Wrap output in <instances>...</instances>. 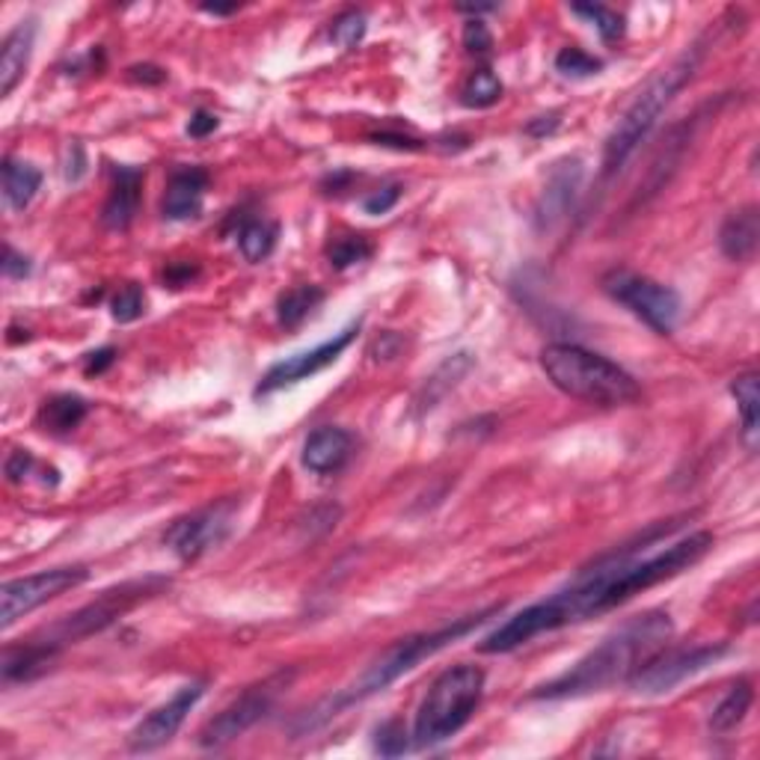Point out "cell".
Segmentation results:
<instances>
[{
  "mask_svg": "<svg viewBox=\"0 0 760 760\" xmlns=\"http://www.w3.org/2000/svg\"><path fill=\"white\" fill-rule=\"evenodd\" d=\"M636 549L638 547H626L606 556L604 561H597L594 570H582L570 588L525 606L523 612H517L503 626H496L491 636L481 638L479 650L481 654H508L541 633H553L561 626L582 624L588 618L604 616L609 609L626 604L630 597L648 592L666 580H674L677 573L698 565L713 549V535L695 532L648 559H633Z\"/></svg>",
  "mask_w": 760,
  "mask_h": 760,
  "instance_id": "cell-1",
  "label": "cell"
},
{
  "mask_svg": "<svg viewBox=\"0 0 760 760\" xmlns=\"http://www.w3.org/2000/svg\"><path fill=\"white\" fill-rule=\"evenodd\" d=\"M674 633L669 612H645L626 621L618 633L606 638L600 648L585 654L577 666L556 681L537 686L535 698H580L604 693L616 683H630L650 657H657Z\"/></svg>",
  "mask_w": 760,
  "mask_h": 760,
  "instance_id": "cell-2",
  "label": "cell"
},
{
  "mask_svg": "<svg viewBox=\"0 0 760 760\" xmlns=\"http://www.w3.org/2000/svg\"><path fill=\"white\" fill-rule=\"evenodd\" d=\"M499 609H503V606H491V609H484V612L460 618V621H455V624L443 626V630H434V633H419V636L402 638V642H398V645H392V648L387 650L375 666H369V671H366L357 683H351V686L342 689V693L330 695L327 701H321L315 710H309V713L303 715V722L297 731H301V734L303 731H315V727H321L325 722H330L333 715L342 713L345 707L357 705V701H366V698H371V695L383 693L387 686H392L398 677H404L407 671H414L422 660H428V657H434V654H440L443 648H448L452 642L470 636L476 626L484 624V621H487L491 616H496Z\"/></svg>",
  "mask_w": 760,
  "mask_h": 760,
  "instance_id": "cell-3",
  "label": "cell"
},
{
  "mask_svg": "<svg viewBox=\"0 0 760 760\" xmlns=\"http://www.w3.org/2000/svg\"><path fill=\"white\" fill-rule=\"evenodd\" d=\"M701 56H705V48H701V42H695V46L686 48L671 66L657 72V75L648 80V87L638 92L636 101L626 107V113L618 119L612 135L606 140L604 164H600V167H604L600 169L604 179H612L616 173H621V167L633 157V152L645 143V137L654 131V125L660 123V116L666 113V107H669L671 101H674V96L693 80Z\"/></svg>",
  "mask_w": 760,
  "mask_h": 760,
  "instance_id": "cell-4",
  "label": "cell"
},
{
  "mask_svg": "<svg viewBox=\"0 0 760 760\" xmlns=\"http://www.w3.org/2000/svg\"><path fill=\"white\" fill-rule=\"evenodd\" d=\"M541 369L556 390L597 407H621L642 395L630 371L580 345H547L541 351Z\"/></svg>",
  "mask_w": 760,
  "mask_h": 760,
  "instance_id": "cell-5",
  "label": "cell"
},
{
  "mask_svg": "<svg viewBox=\"0 0 760 760\" xmlns=\"http://www.w3.org/2000/svg\"><path fill=\"white\" fill-rule=\"evenodd\" d=\"M481 693H484V671L476 666H455L443 671L416 713V746H436L455 737L476 713Z\"/></svg>",
  "mask_w": 760,
  "mask_h": 760,
  "instance_id": "cell-6",
  "label": "cell"
},
{
  "mask_svg": "<svg viewBox=\"0 0 760 760\" xmlns=\"http://www.w3.org/2000/svg\"><path fill=\"white\" fill-rule=\"evenodd\" d=\"M169 588L167 577H143V580H131L116 585V588H107L101 594L99 600H92L84 609H78L75 616H68L66 621L48 633L42 642H48L51 648H66V645H75L80 638L96 636L101 630H107L113 621H119L125 612H131L135 606H140L143 600H152L157 594H164Z\"/></svg>",
  "mask_w": 760,
  "mask_h": 760,
  "instance_id": "cell-7",
  "label": "cell"
},
{
  "mask_svg": "<svg viewBox=\"0 0 760 760\" xmlns=\"http://www.w3.org/2000/svg\"><path fill=\"white\" fill-rule=\"evenodd\" d=\"M604 291L654 333L669 335L681 321V294L650 277H642L636 270H609L604 277Z\"/></svg>",
  "mask_w": 760,
  "mask_h": 760,
  "instance_id": "cell-8",
  "label": "cell"
},
{
  "mask_svg": "<svg viewBox=\"0 0 760 760\" xmlns=\"http://www.w3.org/2000/svg\"><path fill=\"white\" fill-rule=\"evenodd\" d=\"M291 677H294V671H289V674L280 671V674H274V677H268L265 683L250 686L241 698H236L232 705L224 707L208 725L202 727L200 746H205V749H220L226 743H232V739H238L241 734H246L253 725H258V722L270 713V707L277 705V698H280L282 689L289 686Z\"/></svg>",
  "mask_w": 760,
  "mask_h": 760,
  "instance_id": "cell-9",
  "label": "cell"
},
{
  "mask_svg": "<svg viewBox=\"0 0 760 760\" xmlns=\"http://www.w3.org/2000/svg\"><path fill=\"white\" fill-rule=\"evenodd\" d=\"M238 508H241L238 499H220V503L208 505V508H200V511H193V515L181 517V520H176V523L167 529L164 544H167L181 561H197L200 556H205L208 549L224 544L226 535L232 532Z\"/></svg>",
  "mask_w": 760,
  "mask_h": 760,
  "instance_id": "cell-10",
  "label": "cell"
},
{
  "mask_svg": "<svg viewBox=\"0 0 760 760\" xmlns=\"http://www.w3.org/2000/svg\"><path fill=\"white\" fill-rule=\"evenodd\" d=\"M87 577H90L87 568H54L24 577V580L7 582L0 592V626L7 630L18 618L30 616L34 609L46 606L48 600H54L68 588H78Z\"/></svg>",
  "mask_w": 760,
  "mask_h": 760,
  "instance_id": "cell-11",
  "label": "cell"
},
{
  "mask_svg": "<svg viewBox=\"0 0 760 760\" xmlns=\"http://www.w3.org/2000/svg\"><path fill=\"white\" fill-rule=\"evenodd\" d=\"M727 654L725 645H701V648L693 650H669V654H657L650 657L642 669L630 677V686L636 693L645 695H660L674 689L677 683H683L686 677H693L698 671H705L707 666H713Z\"/></svg>",
  "mask_w": 760,
  "mask_h": 760,
  "instance_id": "cell-12",
  "label": "cell"
},
{
  "mask_svg": "<svg viewBox=\"0 0 760 760\" xmlns=\"http://www.w3.org/2000/svg\"><path fill=\"white\" fill-rule=\"evenodd\" d=\"M205 693V683L193 681L188 686H181L179 693L173 695L169 701L155 707L152 713L145 715L143 722L131 731L128 737V749L131 751H155L161 746H167L169 739L179 734V727L185 725L188 713L197 707V701Z\"/></svg>",
  "mask_w": 760,
  "mask_h": 760,
  "instance_id": "cell-13",
  "label": "cell"
},
{
  "mask_svg": "<svg viewBox=\"0 0 760 760\" xmlns=\"http://www.w3.org/2000/svg\"><path fill=\"white\" fill-rule=\"evenodd\" d=\"M357 330L359 325L345 327L342 333H335L333 339H327V342H321V345L313 347V351H301V354L286 357L282 363H277V366H270L268 375H265L262 383H258L256 395H268V392L291 387V383H297V380L313 378V375H318V371H325L327 366H333L335 359H339V354L354 342Z\"/></svg>",
  "mask_w": 760,
  "mask_h": 760,
  "instance_id": "cell-14",
  "label": "cell"
},
{
  "mask_svg": "<svg viewBox=\"0 0 760 760\" xmlns=\"http://www.w3.org/2000/svg\"><path fill=\"white\" fill-rule=\"evenodd\" d=\"M140 188H143V169H116L111 197H107L104 208H101V224L113 229V232H123V229L135 224L137 208H140Z\"/></svg>",
  "mask_w": 760,
  "mask_h": 760,
  "instance_id": "cell-15",
  "label": "cell"
},
{
  "mask_svg": "<svg viewBox=\"0 0 760 760\" xmlns=\"http://www.w3.org/2000/svg\"><path fill=\"white\" fill-rule=\"evenodd\" d=\"M351 448H354V436L347 431H342V428H318L303 443V467L318 472V476L342 470L347 458H351Z\"/></svg>",
  "mask_w": 760,
  "mask_h": 760,
  "instance_id": "cell-16",
  "label": "cell"
},
{
  "mask_svg": "<svg viewBox=\"0 0 760 760\" xmlns=\"http://www.w3.org/2000/svg\"><path fill=\"white\" fill-rule=\"evenodd\" d=\"M208 188V173L200 167L176 169L169 176L167 193H164V217L169 220H190L202 208V197Z\"/></svg>",
  "mask_w": 760,
  "mask_h": 760,
  "instance_id": "cell-17",
  "label": "cell"
},
{
  "mask_svg": "<svg viewBox=\"0 0 760 760\" xmlns=\"http://www.w3.org/2000/svg\"><path fill=\"white\" fill-rule=\"evenodd\" d=\"M760 241V217L755 205H746L739 212L727 214V220L719 229V246L727 258L746 262L758 253Z\"/></svg>",
  "mask_w": 760,
  "mask_h": 760,
  "instance_id": "cell-18",
  "label": "cell"
},
{
  "mask_svg": "<svg viewBox=\"0 0 760 760\" xmlns=\"http://www.w3.org/2000/svg\"><path fill=\"white\" fill-rule=\"evenodd\" d=\"M36 39V24L22 22L3 39V51H0V96H10L18 80L24 78V68L30 63Z\"/></svg>",
  "mask_w": 760,
  "mask_h": 760,
  "instance_id": "cell-19",
  "label": "cell"
},
{
  "mask_svg": "<svg viewBox=\"0 0 760 760\" xmlns=\"http://www.w3.org/2000/svg\"><path fill=\"white\" fill-rule=\"evenodd\" d=\"M580 176L582 169L577 161L561 164V167L553 173V179H549V185L544 188V197H541V205H537V220H541V226H547L549 229L556 220H561V217L568 214L570 202H573L577 188H580Z\"/></svg>",
  "mask_w": 760,
  "mask_h": 760,
  "instance_id": "cell-20",
  "label": "cell"
},
{
  "mask_svg": "<svg viewBox=\"0 0 760 760\" xmlns=\"http://www.w3.org/2000/svg\"><path fill=\"white\" fill-rule=\"evenodd\" d=\"M39 185H42V173L34 164H24L15 157L3 161V197L10 202V208L24 212L34 202Z\"/></svg>",
  "mask_w": 760,
  "mask_h": 760,
  "instance_id": "cell-21",
  "label": "cell"
},
{
  "mask_svg": "<svg viewBox=\"0 0 760 760\" xmlns=\"http://www.w3.org/2000/svg\"><path fill=\"white\" fill-rule=\"evenodd\" d=\"M87 402L84 398H78V395H54L51 402L42 404V410H39V426L46 428V431H51V434H68V431H75V428L84 422V416H87Z\"/></svg>",
  "mask_w": 760,
  "mask_h": 760,
  "instance_id": "cell-22",
  "label": "cell"
},
{
  "mask_svg": "<svg viewBox=\"0 0 760 760\" xmlns=\"http://www.w3.org/2000/svg\"><path fill=\"white\" fill-rule=\"evenodd\" d=\"M751 701H755V689H751L749 681H737L731 689H727V695L715 705L713 715H710V731L713 734H727V731H734V727L746 719V713H749Z\"/></svg>",
  "mask_w": 760,
  "mask_h": 760,
  "instance_id": "cell-23",
  "label": "cell"
},
{
  "mask_svg": "<svg viewBox=\"0 0 760 760\" xmlns=\"http://www.w3.org/2000/svg\"><path fill=\"white\" fill-rule=\"evenodd\" d=\"M731 395L737 398V410L739 416H743V431H746L749 446L755 448V443H758V419H760L758 375H755V371L739 375V378L731 383Z\"/></svg>",
  "mask_w": 760,
  "mask_h": 760,
  "instance_id": "cell-24",
  "label": "cell"
},
{
  "mask_svg": "<svg viewBox=\"0 0 760 760\" xmlns=\"http://www.w3.org/2000/svg\"><path fill=\"white\" fill-rule=\"evenodd\" d=\"M325 301V291L318 286H294L286 294H280V303H277V315H280V325L297 327L301 321L309 318L313 309H318V303Z\"/></svg>",
  "mask_w": 760,
  "mask_h": 760,
  "instance_id": "cell-25",
  "label": "cell"
},
{
  "mask_svg": "<svg viewBox=\"0 0 760 760\" xmlns=\"http://www.w3.org/2000/svg\"><path fill=\"white\" fill-rule=\"evenodd\" d=\"M277 236H280V229H277V224H268V220H250V224L241 226V232H238V246H241V256L246 258V262H265V258L274 253V246H277Z\"/></svg>",
  "mask_w": 760,
  "mask_h": 760,
  "instance_id": "cell-26",
  "label": "cell"
},
{
  "mask_svg": "<svg viewBox=\"0 0 760 760\" xmlns=\"http://www.w3.org/2000/svg\"><path fill=\"white\" fill-rule=\"evenodd\" d=\"M499 99H503V80L496 78V72L487 66L476 68L464 84V90H460V101L467 107H479V111L481 107H493Z\"/></svg>",
  "mask_w": 760,
  "mask_h": 760,
  "instance_id": "cell-27",
  "label": "cell"
},
{
  "mask_svg": "<svg viewBox=\"0 0 760 760\" xmlns=\"http://www.w3.org/2000/svg\"><path fill=\"white\" fill-rule=\"evenodd\" d=\"M573 15H582L585 22H592L597 27V34L604 36L606 42H616L624 36V18L616 10H609L604 3H573L570 7Z\"/></svg>",
  "mask_w": 760,
  "mask_h": 760,
  "instance_id": "cell-28",
  "label": "cell"
},
{
  "mask_svg": "<svg viewBox=\"0 0 760 760\" xmlns=\"http://www.w3.org/2000/svg\"><path fill=\"white\" fill-rule=\"evenodd\" d=\"M371 256V244L363 236H345L335 238L333 244L327 246V258L330 265L339 270L351 268V265H359Z\"/></svg>",
  "mask_w": 760,
  "mask_h": 760,
  "instance_id": "cell-29",
  "label": "cell"
},
{
  "mask_svg": "<svg viewBox=\"0 0 760 760\" xmlns=\"http://www.w3.org/2000/svg\"><path fill=\"white\" fill-rule=\"evenodd\" d=\"M556 68H559L565 78H592V75H597L604 68V63L597 56L585 54L582 48H565L556 56Z\"/></svg>",
  "mask_w": 760,
  "mask_h": 760,
  "instance_id": "cell-30",
  "label": "cell"
},
{
  "mask_svg": "<svg viewBox=\"0 0 760 760\" xmlns=\"http://www.w3.org/2000/svg\"><path fill=\"white\" fill-rule=\"evenodd\" d=\"M111 315L113 321H119V325L137 321V318L143 315V289H140V286H123L119 294L113 297Z\"/></svg>",
  "mask_w": 760,
  "mask_h": 760,
  "instance_id": "cell-31",
  "label": "cell"
},
{
  "mask_svg": "<svg viewBox=\"0 0 760 760\" xmlns=\"http://www.w3.org/2000/svg\"><path fill=\"white\" fill-rule=\"evenodd\" d=\"M330 36H333L335 46L342 48H354L366 36V15L357 10L351 12H342L339 18L333 22V30H330Z\"/></svg>",
  "mask_w": 760,
  "mask_h": 760,
  "instance_id": "cell-32",
  "label": "cell"
},
{
  "mask_svg": "<svg viewBox=\"0 0 760 760\" xmlns=\"http://www.w3.org/2000/svg\"><path fill=\"white\" fill-rule=\"evenodd\" d=\"M375 749L383 755V758H395V755H404L407 751V731L398 719L392 722H383L375 734Z\"/></svg>",
  "mask_w": 760,
  "mask_h": 760,
  "instance_id": "cell-33",
  "label": "cell"
},
{
  "mask_svg": "<svg viewBox=\"0 0 760 760\" xmlns=\"http://www.w3.org/2000/svg\"><path fill=\"white\" fill-rule=\"evenodd\" d=\"M464 46H467L470 54H491L493 36L487 30V24L479 22V18L467 22V27H464Z\"/></svg>",
  "mask_w": 760,
  "mask_h": 760,
  "instance_id": "cell-34",
  "label": "cell"
},
{
  "mask_svg": "<svg viewBox=\"0 0 760 760\" xmlns=\"http://www.w3.org/2000/svg\"><path fill=\"white\" fill-rule=\"evenodd\" d=\"M398 197H402V188L398 185H390V188L378 190V193H371L369 200L363 202V208L369 214H387L398 202Z\"/></svg>",
  "mask_w": 760,
  "mask_h": 760,
  "instance_id": "cell-35",
  "label": "cell"
},
{
  "mask_svg": "<svg viewBox=\"0 0 760 760\" xmlns=\"http://www.w3.org/2000/svg\"><path fill=\"white\" fill-rule=\"evenodd\" d=\"M36 460L30 452H12L10 460H7V476H10V481H24L30 472H34Z\"/></svg>",
  "mask_w": 760,
  "mask_h": 760,
  "instance_id": "cell-36",
  "label": "cell"
},
{
  "mask_svg": "<svg viewBox=\"0 0 760 760\" xmlns=\"http://www.w3.org/2000/svg\"><path fill=\"white\" fill-rule=\"evenodd\" d=\"M217 128V116L208 111H197L193 116H190L188 123V135L197 137V140H202V137H208Z\"/></svg>",
  "mask_w": 760,
  "mask_h": 760,
  "instance_id": "cell-37",
  "label": "cell"
},
{
  "mask_svg": "<svg viewBox=\"0 0 760 760\" xmlns=\"http://www.w3.org/2000/svg\"><path fill=\"white\" fill-rule=\"evenodd\" d=\"M3 274L12 277V280H24V277L30 274V262H27L22 253H15L12 246H7V256H3Z\"/></svg>",
  "mask_w": 760,
  "mask_h": 760,
  "instance_id": "cell-38",
  "label": "cell"
},
{
  "mask_svg": "<svg viewBox=\"0 0 760 760\" xmlns=\"http://www.w3.org/2000/svg\"><path fill=\"white\" fill-rule=\"evenodd\" d=\"M113 359H116V351H113V347H101V351H92V354H87L84 371H87V375H101L104 369H111Z\"/></svg>",
  "mask_w": 760,
  "mask_h": 760,
  "instance_id": "cell-39",
  "label": "cell"
},
{
  "mask_svg": "<svg viewBox=\"0 0 760 760\" xmlns=\"http://www.w3.org/2000/svg\"><path fill=\"white\" fill-rule=\"evenodd\" d=\"M128 78L137 80V84H161L167 78V72H161L157 66H131L128 68Z\"/></svg>",
  "mask_w": 760,
  "mask_h": 760,
  "instance_id": "cell-40",
  "label": "cell"
},
{
  "mask_svg": "<svg viewBox=\"0 0 760 760\" xmlns=\"http://www.w3.org/2000/svg\"><path fill=\"white\" fill-rule=\"evenodd\" d=\"M193 274H197V270L190 268V265H169L167 282L173 289H181V286H188V282L193 280Z\"/></svg>",
  "mask_w": 760,
  "mask_h": 760,
  "instance_id": "cell-41",
  "label": "cell"
},
{
  "mask_svg": "<svg viewBox=\"0 0 760 760\" xmlns=\"http://www.w3.org/2000/svg\"><path fill=\"white\" fill-rule=\"evenodd\" d=\"M380 145H395V149H419V143L407 140V137H395V135H378L375 137Z\"/></svg>",
  "mask_w": 760,
  "mask_h": 760,
  "instance_id": "cell-42",
  "label": "cell"
},
{
  "mask_svg": "<svg viewBox=\"0 0 760 760\" xmlns=\"http://www.w3.org/2000/svg\"><path fill=\"white\" fill-rule=\"evenodd\" d=\"M202 12H212V15H232V12H238V7H202Z\"/></svg>",
  "mask_w": 760,
  "mask_h": 760,
  "instance_id": "cell-43",
  "label": "cell"
}]
</instances>
